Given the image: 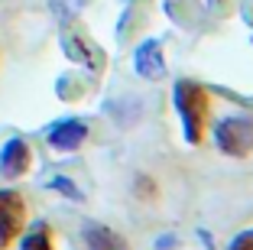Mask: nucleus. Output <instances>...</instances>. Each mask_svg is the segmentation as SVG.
<instances>
[{
	"mask_svg": "<svg viewBox=\"0 0 253 250\" xmlns=\"http://www.w3.org/2000/svg\"><path fill=\"white\" fill-rule=\"evenodd\" d=\"M227 250H253V228L240 231V234L231 241V247H227Z\"/></svg>",
	"mask_w": 253,
	"mask_h": 250,
	"instance_id": "11",
	"label": "nucleus"
},
{
	"mask_svg": "<svg viewBox=\"0 0 253 250\" xmlns=\"http://www.w3.org/2000/svg\"><path fill=\"white\" fill-rule=\"evenodd\" d=\"M49 189H55V192H59V195H65V199H72V201H82V199H84L82 192L75 189V182H68L65 176H55L52 182H49Z\"/></svg>",
	"mask_w": 253,
	"mask_h": 250,
	"instance_id": "10",
	"label": "nucleus"
},
{
	"mask_svg": "<svg viewBox=\"0 0 253 250\" xmlns=\"http://www.w3.org/2000/svg\"><path fill=\"white\" fill-rule=\"evenodd\" d=\"M133 65L136 75L146 81H159L166 75V62H163V43L159 39H143L133 52Z\"/></svg>",
	"mask_w": 253,
	"mask_h": 250,
	"instance_id": "5",
	"label": "nucleus"
},
{
	"mask_svg": "<svg viewBox=\"0 0 253 250\" xmlns=\"http://www.w3.org/2000/svg\"><path fill=\"white\" fill-rule=\"evenodd\" d=\"M23 224H26V199L20 192L3 189L0 192V250H7L20 237Z\"/></svg>",
	"mask_w": 253,
	"mask_h": 250,
	"instance_id": "3",
	"label": "nucleus"
},
{
	"mask_svg": "<svg viewBox=\"0 0 253 250\" xmlns=\"http://www.w3.org/2000/svg\"><path fill=\"white\" fill-rule=\"evenodd\" d=\"M33 166V150L26 140H20V137H13V140L3 143V150H0V176L3 179H20L26 176Z\"/></svg>",
	"mask_w": 253,
	"mask_h": 250,
	"instance_id": "4",
	"label": "nucleus"
},
{
	"mask_svg": "<svg viewBox=\"0 0 253 250\" xmlns=\"http://www.w3.org/2000/svg\"><path fill=\"white\" fill-rule=\"evenodd\" d=\"M20 250H55V241H52V228L49 224H33L20 241Z\"/></svg>",
	"mask_w": 253,
	"mask_h": 250,
	"instance_id": "9",
	"label": "nucleus"
},
{
	"mask_svg": "<svg viewBox=\"0 0 253 250\" xmlns=\"http://www.w3.org/2000/svg\"><path fill=\"white\" fill-rule=\"evenodd\" d=\"M49 147L62 150V153H72V150H78L84 140H88V124L84 120H62V124L49 127Z\"/></svg>",
	"mask_w": 253,
	"mask_h": 250,
	"instance_id": "6",
	"label": "nucleus"
},
{
	"mask_svg": "<svg viewBox=\"0 0 253 250\" xmlns=\"http://www.w3.org/2000/svg\"><path fill=\"white\" fill-rule=\"evenodd\" d=\"M84 247L88 250H130V244H126L124 234H117L114 228H107V224H97V221H88L84 224Z\"/></svg>",
	"mask_w": 253,
	"mask_h": 250,
	"instance_id": "7",
	"label": "nucleus"
},
{
	"mask_svg": "<svg viewBox=\"0 0 253 250\" xmlns=\"http://www.w3.org/2000/svg\"><path fill=\"white\" fill-rule=\"evenodd\" d=\"M214 143L221 153L244 159L253 150V120L250 117H224L214 127Z\"/></svg>",
	"mask_w": 253,
	"mask_h": 250,
	"instance_id": "2",
	"label": "nucleus"
},
{
	"mask_svg": "<svg viewBox=\"0 0 253 250\" xmlns=\"http://www.w3.org/2000/svg\"><path fill=\"white\" fill-rule=\"evenodd\" d=\"M172 101H175V110L182 117V130H185V140L192 147H198L205 140V127H208V114H211V98L208 91L201 88L198 81H175L172 88Z\"/></svg>",
	"mask_w": 253,
	"mask_h": 250,
	"instance_id": "1",
	"label": "nucleus"
},
{
	"mask_svg": "<svg viewBox=\"0 0 253 250\" xmlns=\"http://www.w3.org/2000/svg\"><path fill=\"white\" fill-rule=\"evenodd\" d=\"M62 46H65V52L72 55L75 62H84V65L94 68V72H97L101 65H104V62H101V52L91 49V46L84 43V39L78 36V33H65V36H62Z\"/></svg>",
	"mask_w": 253,
	"mask_h": 250,
	"instance_id": "8",
	"label": "nucleus"
}]
</instances>
